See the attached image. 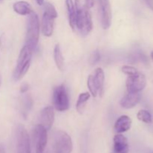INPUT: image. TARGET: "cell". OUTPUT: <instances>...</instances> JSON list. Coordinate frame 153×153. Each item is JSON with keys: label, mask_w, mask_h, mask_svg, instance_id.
I'll return each instance as SVG.
<instances>
[{"label": "cell", "mask_w": 153, "mask_h": 153, "mask_svg": "<svg viewBox=\"0 0 153 153\" xmlns=\"http://www.w3.org/2000/svg\"><path fill=\"white\" fill-rule=\"evenodd\" d=\"M53 148L55 153H71L73 149L72 138L65 131L61 130L55 131Z\"/></svg>", "instance_id": "cell-4"}, {"label": "cell", "mask_w": 153, "mask_h": 153, "mask_svg": "<svg viewBox=\"0 0 153 153\" xmlns=\"http://www.w3.org/2000/svg\"><path fill=\"white\" fill-rule=\"evenodd\" d=\"M2 1V0H0V1Z\"/></svg>", "instance_id": "cell-33"}, {"label": "cell", "mask_w": 153, "mask_h": 153, "mask_svg": "<svg viewBox=\"0 0 153 153\" xmlns=\"http://www.w3.org/2000/svg\"><path fill=\"white\" fill-rule=\"evenodd\" d=\"M43 8H44V13H46V14L49 15L52 17L53 18H57L58 16V13L56 11V9L54 7V5L52 4H51L50 2H46L43 3Z\"/></svg>", "instance_id": "cell-22"}, {"label": "cell", "mask_w": 153, "mask_h": 153, "mask_svg": "<svg viewBox=\"0 0 153 153\" xmlns=\"http://www.w3.org/2000/svg\"><path fill=\"white\" fill-rule=\"evenodd\" d=\"M33 137L35 144L36 153H49L47 149V130L40 124L33 129Z\"/></svg>", "instance_id": "cell-6"}, {"label": "cell", "mask_w": 153, "mask_h": 153, "mask_svg": "<svg viewBox=\"0 0 153 153\" xmlns=\"http://www.w3.org/2000/svg\"><path fill=\"white\" fill-rule=\"evenodd\" d=\"M66 6L68 13L69 23L73 29L76 28V10L74 2L73 0H66Z\"/></svg>", "instance_id": "cell-17"}, {"label": "cell", "mask_w": 153, "mask_h": 153, "mask_svg": "<svg viewBox=\"0 0 153 153\" xmlns=\"http://www.w3.org/2000/svg\"><path fill=\"white\" fill-rule=\"evenodd\" d=\"M123 73L124 74L127 75V76H131V75H134L136 73H138V70L137 69H136L135 67H132V66H128V65H125L122 67L121 69Z\"/></svg>", "instance_id": "cell-24"}, {"label": "cell", "mask_w": 153, "mask_h": 153, "mask_svg": "<svg viewBox=\"0 0 153 153\" xmlns=\"http://www.w3.org/2000/svg\"><path fill=\"white\" fill-rule=\"evenodd\" d=\"M146 85V79L143 73L138 72L131 76H128L126 88L128 93H139L143 91Z\"/></svg>", "instance_id": "cell-8"}, {"label": "cell", "mask_w": 153, "mask_h": 153, "mask_svg": "<svg viewBox=\"0 0 153 153\" xmlns=\"http://www.w3.org/2000/svg\"><path fill=\"white\" fill-rule=\"evenodd\" d=\"M55 120V112L52 106H46L40 112V124L46 130L52 128Z\"/></svg>", "instance_id": "cell-10"}, {"label": "cell", "mask_w": 153, "mask_h": 153, "mask_svg": "<svg viewBox=\"0 0 153 153\" xmlns=\"http://www.w3.org/2000/svg\"><path fill=\"white\" fill-rule=\"evenodd\" d=\"M140 99L139 93H128L120 100V105L124 108H132L139 102Z\"/></svg>", "instance_id": "cell-12"}, {"label": "cell", "mask_w": 153, "mask_h": 153, "mask_svg": "<svg viewBox=\"0 0 153 153\" xmlns=\"http://www.w3.org/2000/svg\"><path fill=\"white\" fill-rule=\"evenodd\" d=\"M40 37V22L35 12L28 15L27 22V31L25 36V45L34 51L37 46Z\"/></svg>", "instance_id": "cell-2"}, {"label": "cell", "mask_w": 153, "mask_h": 153, "mask_svg": "<svg viewBox=\"0 0 153 153\" xmlns=\"http://www.w3.org/2000/svg\"><path fill=\"white\" fill-rule=\"evenodd\" d=\"M54 59L58 70L62 71L64 68V58L59 44H56L54 49Z\"/></svg>", "instance_id": "cell-19"}, {"label": "cell", "mask_w": 153, "mask_h": 153, "mask_svg": "<svg viewBox=\"0 0 153 153\" xmlns=\"http://www.w3.org/2000/svg\"><path fill=\"white\" fill-rule=\"evenodd\" d=\"M91 97V94L88 92L82 93L78 98L77 102H76V110L79 113L82 114L85 111L86 103L88 102V100Z\"/></svg>", "instance_id": "cell-20"}, {"label": "cell", "mask_w": 153, "mask_h": 153, "mask_svg": "<svg viewBox=\"0 0 153 153\" xmlns=\"http://www.w3.org/2000/svg\"><path fill=\"white\" fill-rule=\"evenodd\" d=\"M93 76H94V83H95L97 89L98 91V94H100V95H102L105 82L104 71L102 68L98 67V68L96 69L95 73Z\"/></svg>", "instance_id": "cell-16"}, {"label": "cell", "mask_w": 153, "mask_h": 153, "mask_svg": "<svg viewBox=\"0 0 153 153\" xmlns=\"http://www.w3.org/2000/svg\"><path fill=\"white\" fill-rule=\"evenodd\" d=\"M33 51L26 45L21 49L18 57L16 68L13 72V78L16 81L20 80L27 73L31 64Z\"/></svg>", "instance_id": "cell-3"}, {"label": "cell", "mask_w": 153, "mask_h": 153, "mask_svg": "<svg viewBox=\"0 0 153 153\" xmlns=\"http://www.w3.org/2000/svg\"><path fill=\"white\" fill-rule=\"evenodd\" d=\"M52 100L54 107L58 111H65L70 107L68 94L64 85H58L54 88Z\"/></svg>", "instance_id": "cell-5"}, {"label": "cell", "mask_w": 153, "mask_h": 153, "mask_svg": "<svg viewBox=\"0 0 153 153\" xmlns=\"http://www.w3.org/2000/svg\"><path fill=\"white\" fill-rule=\"evenodd\" d=\"M151 58H152V60L153 61V52H151Z\"/></svg>", "instance_id": "cell-30"}, {"label": "cell", "mask_w": 153, "mask_h": 153, "mask_svg": "<svg viewBox=\"0 0 153 153\" xmlns=\"http://www.w3.org/2000/svg\"><path fill=\"white\" fill-rule=\"evenodd\" d=\"M137 117L139 120L144 123H151L152 121L151 114L145 109H141V110L139 111L137 114Z\"/></svg>", "instance_id": "cell-21"}, {"label": "cell", "mask_w": 153, "mask_h": 153, "mask_svg": "<svg viewBox=\"0 0 153 153\" xmlns=\"http://www.w3.org/2000/svg\"><path fill=\"white\" fill-rule=\"evenodd\" d=\"M88 87L90 91V94L94 97H96L98 94V91L97 89L95 83L94 81V76L93 75H90L88 79Z\"/></svg>", "instance_id": "cell-23"}, {"label": "cell", "mask_w": 153, "mask_h": 153, "mask_svg": "<svg viewBox=\"0 0 153 153\" xmlns=\"http://www.w3.org/2000/svg\"><path fill=\"white\" fill-rule=\"evenodd\" d=\"M28 91V85H27V84H23V85L21 86V88H20L21 93L24 94V93H26Z\"/></svg>", "instance_id": "cell-27"}, {"label": "cell", "mask_w": 153, "mask_h": 153, "mask_svg": "<svg viewBox=\"0 0 153 153\" xmlns=\"http://www.w3.org/2000/svg\"><path fill=\"white\" fill-rule=\"evenodd\" d=\"M148 153H153V151H149V152Z\"/></svg>", "instance_id": "cell-32"}, {"label": "cell", "mask_w": 153, "mask_h": 153, "mask_svg": "<svg viewBox=\"0 0 153 153\" xmlns=\"http://www.w3.org/2000/svg\"><path fill=\"white\" fill-rule=\"evenodd\" d=\"M54 20L55 18L46 14V13H43L41 22V31L44 36L50 37L52 35L54 30Z\"/></svg>", "instance_id": "cell-13"}, {"label": "cell", "mask_w": 153, "mask_h": 153, "mask_svg": "<svg viewBox=\"0 0 153 153\" xmlns=\"http://www.w3.org/2000/svg\"><path fill=\"white\" fill-rule=\"evenodd\" d=\"M131 119L127 115H122L117 120L114 124V129L117 133H123L128 131L131 126Z\"/></svg>", "instance_id": "cell-14"}, {"label": "cell", "mask_w": 153, "mask_h": 153, "mask_svg": "<svg viewBox=\"0 0 153 153\" xmlns=\"http://www.w3.org/2000/svg\"><path fill=\"white\" fill-rule=\"evenodd\" d=\"M145 1L149 7V8L153 10V0H145Z\"/></svg>", "instance_id": "cell-28"}, {"label": "cell", "mask_w": 153, "mask_h": 153, "mask_svg": "<svg viewBox=\"0 0 153 153\" xmlns=\"http://www.w3.org/2000/svg\"><path fill=\"white\" fill-rule=\"evenodd\" d=\"M16 153H31L29 135L22 125L18 126L16 130Z\"/></svg>", "instance_id": "cell-7"}, {"label": "cell", "mask_w": 153, "mask_h": 153, "mask_svg": "<svg viewBox=\"0 0 153 153\" xmlns=\"http://www.w3.org/2000/svg\"><path fill=\"white\" fill-rule=\"evenodd\" d=\"M13 9L16 13L22 16L29 15L33 12L32 7L25 1H18L13 4Z\"/></svg>", "instance_id": "cell-15"}, {"label": "cell", "mask_w": 153, "mask_h": 153, "mask_svg": "<svg viewBox=\"0 0 153 153\" xmlns=\"http://www.w3.org/2000/svg\"><path fill=\"white\" fill-rule=\"evenodd\" d=\"M22 94L23 95L21 97L20 102H20L19 103V105H20L22 113L24 114H27L28 112L30 111V109H31V106H32V99H31V96L25 94V93Z\"/></svg>", "instance_id": "cell-18"}, {"label": "cell", "mask_w": 153, "mask_h": 153, "mask_svg": "<svg viewBox=\"0 0 153 153\" xmlns=\"http://www.w3.org/2000/svg\"><path fill=\"white\" fill-rule=\"evenodd\" d=\"M75 7L76 10V28L82 35H87L93 28L92 16L90 8H88L82 0H75Z\"/></svg>", "instance_id": "cell-1"}, {"label": "cell", "mask_w": 153, "mask_h": 153, "mask_svg": "<svg viewBox=\"0 0 153 153\" xmlns=\"http://www.w3.org/2000/svg\"><path fill=\"white\" fill-rule=\"evenodd\" d=\"M100 21L104 29H108L111 25L112 13L109 0H97Z\"/></svg>", "instance_id": "cell-9"}, {"label": "cell", "mask_w": 153, "mask_h": 153, "mask_svg": "<svg viewBox=\"0 0 153 153\" xmlns=\"http://www.w3.org/2000/svg\"><path fill=\"white\" fill-rule=\"evenodd\" d=\"M36 1L39 5H43V3H44V0H36Z\"/></svg>", "instance_id": "cell-29"}, {"label": "cell", "mask_w": 153, "mask_h": 153, "mask_svg": "<svg viewBox=\"0 0 153 153\" xmlns=\"http://www.w3.org/2000/svg\"><path fill=\"white\" fill-rule=\"evenodd\" d=\"M1 76H0V86H1Z\"/></svg>", "instance_id": "cell-31"}, {"label": "cell", "mask_w": 153, "mask_h": 153, "mask_svg": "<svg viewBox=\"0 0 153 153\" xmlns=\"http://www.w3.org/2000/svg\"><path fill=\"white\" fill-rule=\"evenodd\" d=\"M100 58H101V55H100V52L98 50H96L91 54V55L90 56L89 58V63L91 65H95L96 64L100 61Z\"/></svg>", "instance_id": "cell-25"}, {"label": "cell", "mask_w": 153, "mask_h": 153, "mask_svg": "<svg viewBox=\"0 0 153 153\" xmlns=\"http://www.w3.org/2000/svg\"><path fill=\"white\" fill-rule=\"evenodd\" d=\"M94 1L95 0H85V4L88 8H91L94 6Z\"/></svg>", "instance_id": "cell-26"}, {"label": "cell", "mask_w": 153, "mask_h": 153, "mask_svg": "<svg viewBox=\"0 0 153 153\" xmlns=\"http://www.w3.org/2000/svg\"><path fill=\"white\" fill-rule=\"evenodd\" d=\"M114 150L115 153H128V140L122 134L117 133L114 137Z\"/></svg>", "instance_id": "cell-11"}]
</instances>
